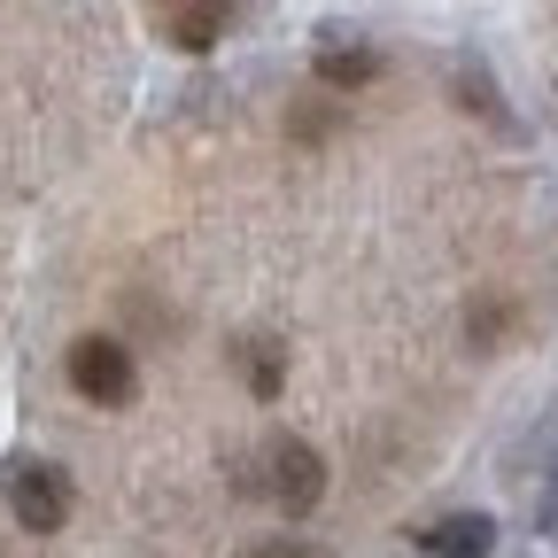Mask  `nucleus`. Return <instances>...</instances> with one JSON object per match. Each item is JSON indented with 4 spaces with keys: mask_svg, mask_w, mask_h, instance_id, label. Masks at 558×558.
<instances>
[{
    "mask_svg": "<svg viewBox=\"0 0 558 558\" xmlns=\"http://www.w3.org/2000/svg\"><path fill=\"white\" fill-rule=\"evenodd\" d=\"M241 473H248L256 497H264V505H279L288 520H303V512L326 497V458H318L303 435H271V442H264Z\"/></svg>",
    "mask_w": 558,
    "mask_h": 558,
    "instance_id": "1",
    "label": "nucleus"
},
{
    "mask_svg": "<svg viewBox=\"0 0 558 558\" xmlns=\"http://www.w3.org/2000/svg\"><path fill=\"white\" fill-rule=\"evenodd\" d=\"M62 373H70V388H78L86 403H101V411H124V403L140 396L132 349L109 341V333H78V341H70V357H62Z\"/></svg>",
    "mask_w": 558,
    "mask_h": 558,
    "instance_id": "2",
    "label": "nucleus"
},
{
    "mask_svg": "<svg viewBox=\"0 0 558 558\" xmlns=\"http://www.w3.org/2000/svg\"><path fill=\"white\" fill-rule=\"evenodd\" d=\"M9 512L24 535H62L70 527V473L47 458H16L9 465Z\"/></svg>",
    "mask_w": 558,
    "mask_h": 558,
    "instance_id": "3",
    "label": "nucleus"
},
{
    "mask_svg": "<svg viewBox=\"0 0 558 558\" xmlns=\"http://www.w3.org/2000/svg\"><path fill=\"white\" fill-rule=\"evenodd\" d=\"M388 70V54L373 47V39H349V32H318V47H311V78L326 86V94H365L373 78Z\"/></svg>",
    "mask_w": 558,
    "mask_h": 558,
    "instance_id": "4",
    "label": "nucleus"
},
{
    "mask_svg": "<svg viewBox=\"0 0 558 558\" xmlns=\"http://www.w3.org/2000/svg\"><path fill=\"white\" fill-rule=\"evenodd\" d=\"M148 32L179 54H209L233 32V9H218V0H171V9H148Z\"/></svg>",
    "mask_w": 558,
    "mask_h": 558,
    "instance_id": "5",
    "label": "nucleus"
},
{
    "mask_svg": "<svg viewBox=\"0 0 558 558\" xmlns=\"http://www.w3.org/2000/svg\"><path fill=\"white\" fill-rule=\"evenodd\" d=\"M411 543L427 558H488V550H497V520H488V512H442V520L418 527Z\"/></svg>",
    "mask_w": 558,
    "mask_h": 558,
    "instance_id": "6",
    "label": "nucleus"
},
{
    "mask_svg": "<svg viewBox=\"0 0 558 558\" xmlns=\"http://www.w3.org/2000/svg\"><path fill=\"white\" fill-rule=\"evenodd\" d=\"M233 357H241V380H248V396H256V403H271L279 388H288V349H279L271 333H248Z\"/></svg>",
    "mask_w": 558,
    "mask_h": 558,
    "instance_id": "7",
    "label": "nucleus"
},
{
    "mask_svg": "<svg viewBox=\"0 0 558 558\" xmlns=\"http://www.w3.org/2000/svg\"><path fill=\"white\" fill-rule=\"evenodd\" d=\"M241 558H333V550L311 543V535H264V543H248Z\"/></svg>",
    "mask_w": 558,
    "mask_h": 558,
    "instance_id": "8",
    "label": "nucleus"
},
{
    "mask_svg": "<svg viewBox=\"0 0 558 558\" xmlns=\"http://www.w3.org/2000/svg\"><path fill=\"white\" fill-rule=\"evenodd\" d=\"M535 442H543V450L558 458V403H550V418H543V435H535ZM550 481H558V473H550Z\"/></svg>",
    "mask_w": 558,
    "mask_h": 558,
    "instance_id": "9",
    "label": "nucleus"
}]
</instances>
